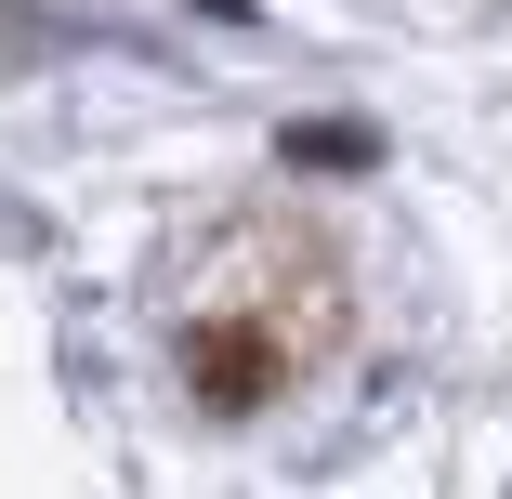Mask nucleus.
<instances>
[{
	"label": "nucleus",
	"instance_id": "obj_1",
	"mask_svg": "<svg viewBox=\"0 0 512 499\" xmlns=\"http://www.w3.org/2000/svg\"><path fill=\"white\" fill-rule=\"evenodd\" d=\"M53 14H40V0H0V79H27V66H53Z\"/></svg>",
	"mask_w": 512,
	"mask_h": 499
}]
</instances>
